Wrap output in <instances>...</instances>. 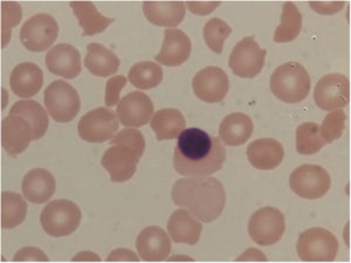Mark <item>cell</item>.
<instances>
[{
    "label": "cell",
    "mask_w": 351,
    "mask_h": 263,
    "mask_svg": "<svg viewBox=\"0 0 351 263\" xmlns=\"http://www.w3.org/2000/svg\"><path fill=\"white\" fill-rule=\"evenodd\" d=\"M127 77L125 76H112L106 84V95H104V103L107 107H112L120 102L121 92L127 86Z\"/></svg>",
    "instance_id": "obj_38"
},
{
    "label": "cell",
    "mask_w": 351,
    "mask_h": 263,
    "mask_svg": "<svg viewBox=\"0 0 351 263\" xmlns=\"http://www.w3.org/2000/svg\"><path fill=\"white\" fill-rule=\"evenodd\" d=\"M339 240L331 231L321 227L304 231L296 245L300 259L307 262H331L339 253Z\"/></svg>",
    "instance_id": "obj_5"
},
{
    "label": "cell",
    "mask_w": 351,
    "mask_h": 263,
    "mask_svg": "<svg viewBox=\"0 0 351 263\" xmlns=\"http://www.w3.org/2000/svg\"><path fill=\"white\" fill-rule=\"evenodd\" d=\"M289 185L300 198L315 200L327 195L330 190L331 178L322 166L304 164L293 171Z\"/></svg>",
    "instance_id": "obj_7"
},
{
    "label": "cell",
    "mask_w": 351,
    "mask_h": 263,
    "mask_svg": "<svg viewBox=\"0 0 351 263\" xmlns=\"http://www.w3.org/2000/svg\"><path fill=\"white\" fill-rule=\"evenodd\" d=\"M73 8L79 25L84 29V36H92L102 33L114 23L112 18L101 14L92 1H73L69 4Z\"/></svg>",
    "instance_id": "obj_27"
},
{
    "label": "cell",
    "mask_w": 351,
    "mask_h": 263,
    "mask_svg": "<svg viewBox=\"0 0 351 263\" xmlns=\"http://www.w3.org/2000/svg\"><path fill=\"white\" fill-rule=\"evenodd\" d=\"M254 124L251 117L241 112L230 114L220 123V140L228 147H239L251 138Z\"/></svg>",
    "instance_id": "obj_25"
},
{
    "label": "cell",
    "mask_w": 351,
    "mask_h": 263,
    "mask_svg": "<svg viewBox=\"0 0 351 263\" xmlns=\"http://www.w3.org/2000/svg\"><path fill=\"white\" fill-rule=\"evenodd\" d=\"M116 115L120 123L128 128H140L149 123L154 115V103L144 92H132L121 99Z\"/></svg>",
    "instance_id": "obj_15"
},
{
    "label": "cell",
    "mask_w": 351,
    "mask_h": 263,
    "mask_svg": "<svg viewBox=\"0 0 351 263\" xmlns=\"http://www.w3.org/2000/svg\"><path fill=\"white\" fill-rule=\"evenodd\" d=\"M186 121L178 109H160L152 117V127L157 140H175L185 130Z\"/></svg>",
    "instance_id": "obj_28"
},
{
    "label": "cell",
    "mask_w": 351,
    "mask_h": 263,
    "mask_svg": "<svg viewBox=\"0 0 351 263\" xmlns=\"http://www.w3.org/2000/svg\"><path fill=\"white\" fill-rule=\"evenodd\" d=\"M302 29V14L294 3H286L282 6L281 23L274 33L276 42H291L295 40Z\"/></svg>",
    "instance_id": "obj_31"
},
{
    "label": "cell",
    "mask_w": 351,
    "mask_h": 263,
    "mask_svg": "<svg viewBox=\"0 0 351 263\" xmlns=\"http://www.w3.org/2000/svg\"><path fill=\"white\" fill-rule=\"evenodd\" d=\"M136 248L143 261L160 262L168 259L171 251V240L162 228L149 226L137 236Z\"/></svg>",
    "instance_id": "obj_19"
},
{
    "label": "cell",
    "mask_w": 351,
    "mask_h": 263,
    "mask_svg": "<svg viewBox=\"0 0 351 263\" xmlns=\"http://www.w3.org/2000/svg\"><path fill=\"white\" fill-rule=\"evenodd\" d=\"M231 33L232 28L223 19L212 18L204 26V40L212 52L221 54L225 41L231 36Z\"/></svg>",
    "instance_id": "obj_34"
},
{
    "label": "cell",
    "mask_w": 351,
    "mask_h": 263,
    "mask_svg": "<svg viewBox=\"0 0 351 263\" xmlns=\"http://www.w3.org/2000/svg\"><path fill=\"white\" fill-rule=\"evenodd\" d=\"M143 12L152 24L160 27H177L186 14L183 1H144Z\"/></svg>",
    "instance_id": "obj_23"
},
{
    "label": "cell",
    "mask_w": 351,
    "mask_h": 263,
    "mask_svg": "<svg viewBox=\"0 0 351 263\" xmlns=\"http://www.w3.org/2000/svg\"><path fill=\"white\" fill-rule=\"evenodd\" d=\"M246 153L250 163L261 171H271L278 168L285 157L284 147L273 138H261L252 142Z\"/></svg>",
    "instance_id": "obj_20"
},
{
    "label": "cell",
    "mask_w": 351,
    "mask_h": 263,
    "mask_svg": "<svg viewBox=\"0 0 351 263\" xmlns=\"http://www.w3.org/2000/svg\"><path fill=\"white\" fill-rule=\"evenodd\" d=\"M171 197L177 206L188 208L192 216L205 223L218 219L226 205L223 184L212 177L177 180Z\"/></svg>",
    "instance_id": "obj_2"
},
{
    "label": "cell",
    "mask_w": 351,
    "mask_h": 263,
    "mask_svg": "<svg viewBox=\"0 0 351 263\" xmlns=\"http://www.w3.org/2000/svg\"><path fill=\"white\" fill-rule=\"evenodd\" d=\"M138 256L129 249H116L107 258V261H138Z\"/></svg>",
    "instance_id": "obj_42"
},
{
    "label": "cell",
    "mask_w": 351,
    "mask_h": 263,
    "mask_svg": "<svg viewBox=\"0 0 351 263\" xmlns=\"http://www.w3.org/2000/svg\"><path fill=\"white\" fill-rule=\"evenodd\" d=\"M188 8L193 14H198V16H208L210 13L213 12L218 6L220 5V1H189Z\"/></svg>",
    "instance_id": "obj_41"
},
{
    "label": "cell",
    "mask_w": 351,
    "mask_h": 263,
    "mask_svg": "<svg viewBox=\"0 0 351 263\" xmlns=\"http://www.w3.org/2000/svg\"><path fill=\"white\" fill-rule=\"evenodd\" d=\"M110 144L112 145H116V144L125 145L134 150L140 157L143 155L144 150H145V140H144L143 134L136 129H123L112 138Z\"/></svg>",
    "instance_id": "obj_37"
},
{
    "label": "cell",
    "mask_w": 351,
    "mask_h": 263,
    "mask_svg": "<svg viewBox=\"0 0 351 263\" xmlns=\"http://www.w3.org/2000/svg\"><path fill=\"white\" fill-rule=\"evenodd\" d=\"M163 80V69L152 61H142L134 64L129 72V81L134 87L149 90L160 86Z\"/></svg>",
    "instance_id": "obj_32"
},
{
    "label": "cell",
    "mask_w": 351,
    "mask_h": 263,
    "mask_svg": "<svg viewBox=\"0 0 351 263\" xmlns=\"http://www.w3.org/2000/svg\"><path fill=\"white\" fill-rule=\"evenodd\" d=\"M311 80L307 69L295 61L276 68L271 76V90L285 103L304 101L311 92Z\"/></svg>",
    "instance_id": "obj_3"
},
{
    "label": "cell",
    "mask_w": 351,
    "mask_h": 263,
    "mask_svg": "<svg viewBox=\"0 0 351 263\" xmlns=\"http://www.w3.org/2000/svg\"><path fill=\"white\" fill-rule=\"evenodd\" d=\"M169 236L176 243L195 246L199 241L203 225L188 210L180 208L172 213L168 223Z\"/></svg>",
    "instance_id": "obj_24"
},
{
    "label": "cell",
    "mask_w": 351,
    "mask_h": 263,
    "mask_svg": "<svg viewBox=\"0 0 351 263\" xmlns=\"http://www.w3.org/2000/svg\"><path fill=\"white\" fill-rule=\"evenodd\" d=\"M21 190L26 199L32 203H44L56 193L54 175L45 168H34L27 172L23 179Z\"/></svg>",
    "instance_id": "obj_22"
},
{
    "label": "cell",
    "mask_w": 351,
    "mask_h": 263,
    "mask_svg": "<svg viewBox=\"0 0 351 263\" xmlns=\"http://www.w3.org/2000/svg\"><path fill=\"white\" fill-rule=\"evenodd\" d=\"M81 219L80 208L67 199L51 201L40 214L43 229L53 238L71 236L80 226Z\"/></svg>",
    "instance_id": "obj_4"
},
{
    "label": "cell",
    "mask_w": 351,
    "mask_h": 263,
    "mask_svg": "<svg viewBox=\"0 0 351 263\" xmlns=\"http://www.w3.org/2000/svg\"><path fill=\"white\" fill-rule=\"evenodd\" d=\"M316 105L326 112L347 107L350 101V82L347 76L332 73L324 76L314 90Z\"/></svg>",
    "instance_id": "obj_12"
},
{
    "label": "cell",
    "mask_w": 351,
    "mask_h": 263,
    "mask_svg": "<svg viewBox=\"0 0 351 263\" xmlns=\"http://www.w3.org/2000/svg\"><path fill=\"white\" fill-rule=\"evenodd\" d=\"M27 203L16 192L1 193V227L12 229L24 223L27 216Z\"/></svg>",
    "instance_id": "obj_30"
},
{
    "label": "cell",
    "mask_w": 351,
    "mask_h": 263,
    "mask_svg": "<svg viewBox=\"0 0 351 263\" xmlns=\"http://www.w3.org/2000/svg\"><path fill=\"white\" fill-rule=\"evenodd\" d=\"M191 52V39L188 34L180 29H165L163 45L155 60L167 67H177L188 61Z\"/></svg>",
    "instance_id": "obj_18"
},
{
    "label": "cell",
    "mask_w": 351,
    "mask_h": 263,
    "mask_svg": "<svg viewBox=\"0 0 351 263\" xmlns=\"http://www.w3.org/2000/svg\"><path fill=\"white\" fill-rule=\"evenodd\" d=\"M195 95L206 103H219L228 95L230 80L226 72L219 67L204 68L192 80Z\"/></svg>",
    "instance_id": "obj_13"
},
{
    "label": "cell",
    "mask_w": 351,
    "mask_h": 263,
    "mask_svg": "<svg viewBox=\"0 0 351 263\" xmlns=\"http://www.w3.org/2000/svg\"><path fill=\"white\" fill-rule=\"evenodd\" d=\"M23 18V10L21 4L16 1H3L1 3V48L11 39V31L16 25L21 24Z\"/></svg>",
    "instance_id": "obj_36"
},
{
    "label": "cell",
    "mask_w": 351,
    "mask_h": 263,
    "mask_svg": "<svg viewBox=\"0 0 351 263\" xmlns=\"http://www.w3.org/2000/svg\"><path fill=\"white\" fill-rule=\"evenodd\" d=\"M120 59L115 53L104 47V45L93 42L87 46L84 58V67L93 75L108 77L114 75L120 67Z\"/></svg>",
    "instance_id": "obj_26"
},
{
    "label": "cell",
    "mask_w": 351,
    "mask_h": 263,
    "mask_svg": "<svg viewBox=\"0 0 351 263\" xmlns=\"http://www.w3.org/2000/svg\"><path fill=\"white\" fill-rule=\"evenodd\" d=\"M326 145L321 136L319 127L313 122L300 125L296 130V150L300 155H315Z\"/></svg>",
    "instance_id": "obj_33"
},
{
    "label": "cell",
    "mask_w": 351,
    "mask_h": 263,
    "mask_svg": "<svg viewBox=\"0 0 351 263\" xmlns=\"http://www.w3.org/2000/svg\"><path fill=\"white\" fill-rule=\"evenodd\" d=\"M140 160V155L132 149L116 144L104 152L101 164L108 171L112 183H125L135 175Z\"/></svg>",
    "instance_id": "obj_14"
},
{
    "label": "cell",
    "mask_w": 351,
    "mask_h": 263,
    "mask_svg": "<svg viewBox=\"0 0 351 263\" xmlns=\"http://www.w3.org/2000/svg\"><path fill=\"white\" fill-rule=\"evenodd\" d=\"M45 107L58 123H69L81 108L79 92L64 80H56L45 89Z\"/></svg>",
    "instance_id": "obj_6"
},
{
    "label": "cell",
    "mask_w": 351,
    "mask_h": 263,
    "mask_svg": "<svg viewBox=\"0 0 351 263\" xmlns=\"http://www.w3.org/2000/svg\"><path fill=\"white\" fill-rule=\"evenodd\" d=\"M267 51L260 48L254 36H245L232 51L228 66L236 76L253 79L263 72Z\"/></svg>",
    "instance_id": "obj_8"
},
{
    "label": "cell",
    "mask_w": 351,
    "mask_h": 263,
    "mask_svg": "<svg viewBox=\"0 0 351 263\" xmlns=\"http://www.w3.org/2000/svg\"><path fill=\"white\" fill-rule=\"evenodd\" d=\"M44 84V73L38 64L24 62L18 64L10 77L12 92L21 99H29L40 92Z\"/></svg>",
    "instance_id": "obj_21"
},
{
    "label": "cell",
    "mask_w": 351,
    "mask_h": 263,
    "mask_svg": "<svg viewBox=\"0 0 351 263\" xmlns=\"http://www.w3.org/2000/svg\"><path fill=\"white\" fill-rule=\"evenodd\" d=\"M346 121L347 115L342 109L334 110L326 116L322 125L319 127V136L326 144H331L342 137L346 129Z\"/></svg>",
    "instance_id": "obj_35"
},
{
    "label": "cell",
    "mask_w": 351,
    "mask_h": 263,
    "mask_svg": "<svg viewBox=\"0 0 351 263\" xmlns=\"http://www.w3.org/2000/svg\"><path fill=\"white\" fill-rule=\"evenodd\" d=\"M77 132L81 140L88 143H104L114 138L119 132L115 112L108 108H96L82 116Z\"/></svg>",
    "instance_id": "obj_11"
},
{
    "label": "cell",
    "mask_w": 351,
    "mask_h": 263,
    "mask_svg": "<svg viewBox=\"0 0 351 263\" xmlns=\"http://www.w3.org/2000/svg\"><path fill=\"white\" fill-rule=\"evenodd\" d=\"M32 138V127L23 116L10 114L1 122V145L8 155L16 157L26 151Z\"/></svg>",
    "instance_id": "obj_16"
},
{
    "label": "cell",
    "mask_w": 351,
    "mask_h": 263,
    "mask_svg": "<svg viewBox=\"0 0 351 263\" xmlns=\"http://www.w3.org/2000/svg\"><path fill=\"white\" fill-rule=\"evenodd\" d=\"M309 6H311L315 12L319 13V14H335V13H339V11H342V8H344L346 4L344 3H332V1H322V3H314V1H311L309 3Z\"/></svg>",
    "instance_id": "obj_40"
},
{
    "label": "cell",
    "mask_w": 351,
    "mask_h": 263,
    "mask_svg": "<svg viewBox=\"0 0 351 263\" xmlns=\"http://www.w3.org/2000/svg\"><path fill=\"white\" fill-rule=\"evenodd\" d=\"M59 36V25L47 13H39L26 21L21 29V44L31 52H44Z\"/></svg>",
    "instance_id": "obj_10"
},
{
    "label": "cell",
    "mask_w": 351,
    "mask_h": 263,
    "mask_svg": "<svg viewBox=\"0 0 351 263\" xmlns=\"http://www.w3.org/2000/svg\"><path fill=\"white\" fill-rule=\"evenodd\" d=\"M226 150L218 137L202 129H185L173 152V168L184 177H206L223 168Z\"/></svg>",
    "instance_id": "obj_1"
},
{
    "label": "cell",
    "mask_w": 351,
    "mask_h": 263,
    "mask_svg": "<svg viewBox=\"0 0 351 263\" xmlns=\"http://www.w3.org/2000/svg\"><path fill=\"white\" fill-rule=\"evenodd\" d=\"M10 114L23 116L25 120H27L28 123L32 127L33 140H40L47 132L49 124L47 112H45L43 105L36 101H18L16 103L13 104Z\"/></svg>",
    "instance_id": "obj_29"
},
{
    "label": "cell",
    "mask_w": 351,
    "mask_h": 263,
    "mask_svg": "<svg viewBox=\"0 0 351 263\" xmlns=\"http://www.w3.org/2000/svg\"><path fill=\"white\" fill-rule=\"evenodd\" d=\"M238 261H267V258L263 255V253L256 248H251L243 253V255L238 258Z\"/></svg>",
    "instance_id": "obj_43"
},
{
    "label": "cell",
    "mask_w": 351,
    "mask_h": 263,
    "mask_svg": "<svg viewBox=\"0 0 351 263\" xmlns=\"http://www.w3.org/2000/svg\"><path fill=\"white\" fill-rule=\"evenodd\" d=\"M46 66L54 75L72 80L80 75L82 71L80 52L72 45H56L48 51Z\"/></svg>",
    "instance_id": "obj_17"
},
{
    "label": "cell",
    "mask_w": 351,
    "mask_h": 263,
    "mask_svg": "<svg viewBox=\"0 0 351 263\" xmlns=\"http://www.w3.org/2000/svg\"><path fill=\"white\" fill-rule=\"evenodd\" d=\"M285 231L284 213L276 208H260L248 223V233L252 240L263 247L279 242Z\"/></svg>",
    "instance_id": "obj_9"
},
{
    "label": "cell",
    "mask_w": 351,
    "mask_h": 263,
    "mask_svg": "<svg viewBox=\"0 0 351 263\" xmlns=\"http://www.w3.org/2000/svg\"><path fill=\"white\" fill-rule=\"evenodd\" d=\"M14 261H48L44 251L36 247H25L16 253Z\"/></svg>",
    "instance_id": "obj_39"
}]
</instances>
